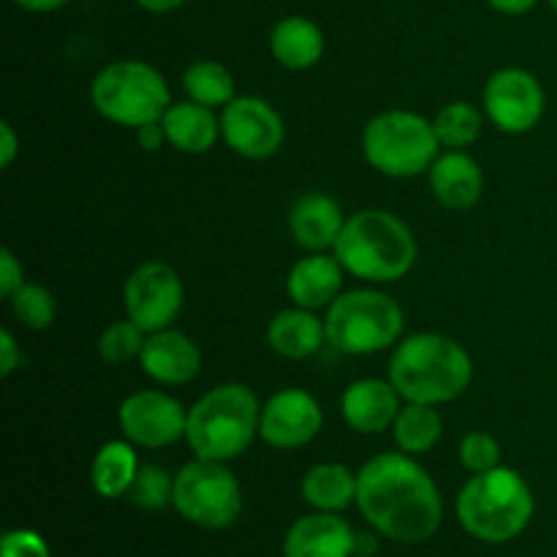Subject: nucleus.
<instances>
[{"instance_id":"nucleus-1","label":"nucleus","mask_w":557,"mask_h":557,"mask_svg":"<svg viewBox=\"0 0 557 557\" xmlns=\"http://www.w3.org/2000/svg\"><path fill=\"white\" fill-rule=\"evenodd\" d=\"M357 509L381 536L422 544L444 522V498L435 479L406 451H384L357 471Z\"/></svg>"},{"instance_id":"nucleus-2","label":"nucleus","mask_w":557,"mask_h":557,"mask_svg":"<svg viewBox=\"0 0 557 557\" xmlns=\"http://www.w3.org/2000/svg\"><path fill=\"white\" fill-rule=\"evenodd\" d=\"M471 354L455 337L417 332L397 343L389 359V381L406 403L444 406L471 386Z\"/></svg>"},{"instance_id":"nucleus-3","label":"nucleus","mask_w":557,"mask_h":557,"mask_svg":"<svg viewBox=\"0 0 557 557\" xmlns=\"http://www.w3.org/2000/svg\"><path fill=\"white\" fill-rule=\"evenodd\" d=\"M335 256L348 275L368 283H395L417 264V237L386 210H359L343 226Z\"/></svg>"},{"instance_id":"nucleus-4","label":"nucleus","mask_w":557,"mask_h":557,"mask_svg":"<svg viewBox=\"0 0 557 557\" xmlns=\"http://www.w3.org/2000/svg\"><path fill=\"white\" fill-rule=\"evenodd\" d=\"M536 500L531 484L515 468L498 466L473 473L457 495V520L468 536L487 544H506L533 520Z\"/></svg>"},{"instance_id":"nucleus-5","label":"nucleus","mask_w":557,"mask_h":557,"mask_svg":"<svg viewBox=\"0 0 557 557\" xmlns=\"http://www.w3.org/2000/svg\"><path fill=\"white\" fill-rule=\"evenodd\" d=\"M261 406L245 384H221L188 408L185 441L199 460H237L259 435Z\"/></svg>"},{"instance_id":"nucleus-6","label":"nucleus","mask_w":557,"mask_h":557,"mask_svg":"<svg viewBox=\"0 0 557 557\" xmlns=\"http://www.w3.org/2000/svg\"><path fill=\"white\" fill-rule=\"evenodd\" d=\"M326 343L348 357H370L400 343L406 315L397 299L375 288L343 292L326 308Z\"/></svg>"},{"instance_id":"nucleus-7","label":"nucleus","mask_w":557,"mask_h":557,"mask_svg":"<svg viewBox=\"0 0 557 557\" xmlns=\"http://www.w3.org/2000/svg\"><path fill=\"white\" fill-rule=\"evenodd\" d=\"M90 101L103 120L136 131L166 114L172 90L161 71L145 60H117L96 74Z\"/></svg>"},{"instance_id":"nucleus-8","label":"nucleus","mask_w":557,"mask_h":557,"mask_svg":"<svg viewBox=\"0 0 557 557\" xmlns=\"http://www.w3.org/2000/svg\"><path fill=\"white\" fill-rule=\"evenodd\" d=\"M441 141L435 136L433 120L408 109H389L368 120L362 131L364 161L375 172L395 180L417 177L430 172L441 156Z\"/></svg>"},{"instance_id":"nucleus-9","label":"nucleus","mask_w":557,"mask_h":557,"mask_svg":"<svg viewBox=\"0 0 557 557\" xmlns=\"http://www.w3.org/2000/svg\"><path fill=\"white\" fill-rule=\"evenodd\" d=\"M172 506L190 525L223 531L243 515V487L226 462L196 457L174 476Z\"/></svg>"},{"instance_id":"nucleus-10","label":"nucleus","mask_w":557,"mask_h":557,"mask_svg":"<svg viewBox=\"0 0 557 557\" xmlns=\"http://www.w3.org/2000/svg\"><path fill=\"white\" fill-rule=\"evenodd\" d=\"M185 302V286L177 270L166 261H145L136 267L123 286L125 315L150 332L169 330Z\"/></svg>"},{"instance_id":"nucleus-11","label":"nucleus","mask_w":557,"mask_h":557,"mask_svg":"<svg viewBox=\"0 0 557 557\" xmlns=\"http://www.w3.org/2000/svg\"><path fill=\"white\" fill-rule=\"evenodd\" d=\"M547 109L544 87L531 71L509 69L495 71L484 85V114L504 134H528L536 128Z\"/></svg>"},{"instance_id":"nucleus-12","label":"nucleus","mask_w":557,"mask_h":557,"mask_svg":"<svg viewBox=\"0 0 557 557\" xmlns=\"http://www.w3.org/2000/svg\"><path fill=\"white\" fill-rule=\"evenodd\" d=\"M117 424L123 438L141 449H163L185 438L188 411L177 397L161 389H141L120 403Z\"/></svg>"},{"instance_id":"nucleus-13","label":"nucleus","mask_w":557,"mask_h":557,"mask_svg":"<svg viewBox=\"0 0 557 557\" xmlns=\"http://www.w3.org/2000/svg\"><path fill=\"white\" fill-rule=\"evenodd\" d=\"M223 141L248 161H267L286 141L281 112L259 96H237L221 109Z\"/></svg>"},{"instance_id":"nucleus-14","label":"nucleus","mask_w":557,"mask_h":557,"mask_svg":"<svg viewBox=\"0 0 557 557\" xmlns=\"http://www.w3.org/2000/svg\"><path fill=\"white\" fill-rule=\"evenodd\" d=\"M324 428V411L310 392L288 386L261 406L259 438L281 451L308 446Z\"/></svg>"},{"instance_id":"nucleus-15","label":"nucleus","mask_w":557,"mask_h":557,"mask_svg":"<svg viewBox=\"0 0 557 557\" xmlns=\"http://www.w3.org/2000/svg\"><path fill=\"white\" fill-rule=\"evenodd\" d=\"M139 364L156 384L185 386L201 373V351L185 332L169 326L147 335Z\"/></svg>"},{"instance_id":"nucleus-16","label":"nucleus","mask_w":557,"mask_h":557,"mask_svg":"<svg viewBox=\"0 0 557 557\" xmlns=\"http://www.w3.org/2000/svg\"><path fill=\"white\" fill-rule=\"evenodd\" d=\"M400 392L389 379H359L341 397L343 422L359 435H381L392 430L403 408Z\"/></svg>"},{"instance_id":"nucleus-17","label":"nucleus","mask_w":557,"mask_h":557,"mask_svg":"<svg viewBox=\"0 0 557 557\" xmlns=\"http://www.w3.org/2000/svg\"><path fill=\"white\" fill-rule=\"evenodd\" d=\"M357 531L332 511L299 517L283 539V557H354Z\"/></svg>"},{"instance_id":"nucleus-18","label":"nucleus","mask_w":557,"mask_h":557,"mask_svg":"<svg viewBox=\"0 0 557 557\" xmlns=\"http://www.w3.org/2000/svg\"><path fill=\"white\" fill-rule=\"evenodd\" d=\"M346 221L343 207L330 194H319V190L299 196L288 212L294 243L310 253H324L326 248H335Z\"/></svg>"},{"instance_id":"nucleus-19","label":"nucleus","mask_w":557,"mask_h":557,"mask_svg":"<svg viewBox=\"0 0 557 557\" xmlns=\"http://www.w3.org/2000/svg\"><path fill=\"white\" fill-rule=\"evenodd\" d=\"M430 190L446 210H471L484 190L482 166L462 150H446L428 172Z\"/></svg>"},{"instance_id":"nucleus-20","label":"nucleus","mask_w":557,"mask_h":557,"mask_svg":"<svg viewBox=\"0 0 557 557\" xmlns=\"http://www.w3.org/2000/svg\"><path fill=\"white\" fill-rule=\"evenodd\" d=\"M343 264L337 256L310 253L292 267L286 277V294L294 305L308 310L330 308L343 294Z\"/></svg>"},{"instance_id":"nucleus-21","label":"nucleus","mask_w":557,"mask_h":557,"mask_svg":"<svg viewBox=\"0 0 557 557\" xmlns=\"http://www.w3.org/2000/svg\"><path fill=\"white\" fill-rule=\"evenodd\" d=\"M267 343L283 359H294V362L310 359L324 348L326 324L315 315V310L294 305L272 315L267 324Z\"/></svg>"},{"instance_id":"nucleus-22","label":"nucleus","mask_w":557,"mask_h":557,"mask_svg":"<svg viewBox=\"0 0 557 557\" xmlns=\"http://www.w3.org/2000/svg\"><path fill=\"white\" fill-rule=\"evenodd\" d=\"M161 123L166 128L169 145L185 156H205L218 145V139H223L221 117L215 114V109L201 107L190 98L172 103Z\"/></svg>"},{"instance_id":"nucleus-23","label":"nucleus","mask_w":557,"mask_h":557,"mask_svg":"<svg viewBox=\"0 0 557 557\" xmlns=\"http://www.w3.org/2000/svg\"><path fill=\"white\" fill-rule=\"evenodd\" d=\"M272 58L288 71H308L324 58L326 38L321 27L308 16H286L272 27Z\"/></svg>"},{"instance_id":"nucleus-24","label":"nucleus","mask_w":557,"mask_h":557,"mask_svg":"<svg viewBox=\"0 0 557 557\" xmlns=\"http://www.w3.org/2000/svg\"><path fill=\"white\" fill-rule=\"evenodd\" d=\"M299 493L313 511L341 515L357 504V473L343 462H319L302 476Z\"/></svg>"},{"instance_id":"nucleus-25","label":"nucleus","mask_w":557,"mask_h":557,"mask_svg":"<svg viewBox=\"0 0 557 557\" xmlns=\"http://www.w3.org/2000/svg\"><path fill=\"white\" fill-rule=\"evenodd\" d=\"M141 462L136 457V449L131 441H107L96 451L90 466V482L101 498H123L128 495Z\"/></svg>"},{"instance_id":"nucleus-26","label":"nucleus","mask_w":557,"mask_h":557,"mask_svg":"<svg viewBox=\"0 0 557 557\" xmlns=\"http://www.w3.org/2000/svg\"><path fill=\"white\" fill-rule=\"evenodd\" d=\"M397 449L406 455L419 457L435 449V444L444 435V419H441L438 406H424V403H406L392 424Z\"/></svg>"},{"instance_id":"nucleus-27","label":"nucleus","mask_w":557,"mask_h":557,"mask_svg":"<svg viewBox=\"0 0 557 557\" xmlns=\"http://www.w3.org/2000/svg\"><path fill=\"white\" fill-rule=\"evenodd\" d=\"M185 96L210 109H223L237 98L232 71L218 60H196L183 74Z\"/></svg>"},{"instance_id":"nucleus-28","label":"nucleus","mask_w":557,"mask_h":557,"mask_svg":"<svg viewBox=\"0 0 557 557\" xmlns=\"http://www.w3.org/2000/svg\"><path fill=\"white\" fill-rule=\"evenodd\" d=\"M484 117L479 112V107H473L471 101H451L435 114L433 128L438 136L441 147L446 150H462V147H471L473 141L482 134Z\"/></svg>"},{"instance_id":"nucleus-29","label":"nucleus","mask_w":557,"mask_h":557,"mask_svg":"<svg viewBox=\"0 0 557 557\" xmlns=\"http://www.w3.org/2000/svg\"><path fill=\"white\" fill-rule=\"evenodd\" d=\"M9 305L14 319L33 332L49 330L58 319V299L49 288L38 286V283H22L9 297Z\"/></svg>"},{"instance_id":"nucleus-30","label":"nucleus","mask_w":557,"mask_h":557,"mask_svg":"<svg viewBox=\"0 0 557 557\" xmlns=\"http://www.w3.org/2000/svg\"><path fill=\"white\" fill-rule=\"evenodd\" d=\"M147 332L141 330L136 321L120 319L112 321L107 330L98 337V354L107 364H125L131 359L141 357V348H145Z\"/></svg>"},{"instance_id":"nucleus-31","label":"nucleus","mask_w":557,"mask_h":557,"mask_svg":"<svg viewBox=\"0 0 557 557\" xmlns=\"http://www.w3.org/2000/svg\"><path fill=\"white\" fill-rule=\"evenodd\" d=\"M172 495H174L172 473H169L163 466H152V462H147V466L139 468V473H136L134 484H131L125 498L145 511H161L172 504Z\"/></svg>"},{"instance_id":"nucleus-32","label":"nucleus","mask_w":557,"mask_h":557,"mask_svg":"<svg viewBox=\"0 0 557 557\" xmlns=\"http://www.w3.org/2000/svg\"><path fill=\"white\" fill-rule=\"evenodd\" d=\"M500 444L495 435L484 433V430H473L466 433L460 441V462L471 473H484L493 471L500 466Z\"/></svg>"},{"instance_id":"nucleus-33","label":"nucleus","mask_w":557,"mask_h":557,"mask_svg":"<svg viewBox=\"0 0 557 557\" xmlns=\"http://www.w3.org/2000/svg\"><path fill=\"white\" fill-rule=\"evenodd\" d=\"M0 555L3 557H52L49 555V544L44 542V536H38L36 531H27V528H16L9 531L0 542Z\"/></svg>"},{"instance_id":"nucleus-34","label":"nucleus","mask_w":557,"mask_h":557,"mask_svg":"<svg viewBox=\"0 0 557 557\" xmlns=\"http://www.w3.org/2000/svg\"><path fill=\"white\" fill-rule=\"evenodd\" d=\"M25 283V272H22V261L11 253L9 248L0 250V297L9 299L16 288Z\"/></svg>"},{"instance_id":"nucleus-35","label":"nucleus","mask_w":557,"mask_h":557,"mask_svg":"<svg viewBox=\"0 0 557 557\" xmlns=\"http://www.w3.org/2000/svg\"><path fill=\"white\" fill-rule=\"evenodd\" d=\"M22 362H25V354H22L16 337L11 335V330H0V375L9 379L14 370L22 368Z\"/></svg>"},{"instance_id":"nucleus-36","label":"nucleus","mask_w":557,"mask_h":557,"mask_svg":"<svg viewBox=\"0 0 557 557\" xmlns=\"http://www.w3.org/2000/svg\"><path fill=\"white\" fill-rule=\"evenodd\" d=\"M136 141H139L141 150H147V152H156V150H161L163 145H169L166 128H163L161 120L139 125V128H136Z\"/></svg>"},{"instance_id":"nucleus-37","label":"nucleus","mask_w":557,"mask_h":557,"mask_svg":"<svg viewBox=\"0 0 557 557\" xmlns=\"http://www.w3.org/2000/svg\"><path fill=\"white\" fill-rule=\"evenodd\" d=\"M16 156H20V136H16L14 125L3 120L0 123V166L9 169L16 161Z\"/></svg>"},{"instance_id":"nucleus-38","label":"nucleus","mask_w":557,"mask_h":557,"mask_svg":"<svg viewBox=\"0 0 557 557\" xmlns=\"http://www.w3.org/2000/svg\"><path fill=\"white\" fill-rule=\"evenodd\" d=\"M490 5H493L495 11H500V14H528L531 9H536L539 0H487Z\"/></svg>"},{"instance_id":"nucleus-39","label":"nucleus","mask_w":557,"mask_h":557,"mask_svg":"<svg viewBox=\"0 0 557 557\" xmlns=\"http://www.w3.org/2000/svg\"><path fill=\"white\" fill-rule=\"evenodd\" d=\"M20 9L33 11V14H49V11H58L63 5H69L71 0H14Z\"/></svg>"},{"instance_id":"nucleus-40","label":"nucleus","mask_w":557,"mask_h":557,"mask_svg":"<svg viewBox=\"0 0 557 557\" xmlns=\"http://www.w3.org/2000/svg\"><path fill=\"white\" fill-rule=\"evenodd\" d=\"M375 549H379L375 536H370V533H357V539H354V557H370L375 555Z\"/></svg>"},{"instance_id":"nucleus-41","label":"nucleus","mask_w":557,"mask_h":557,"mask_svg":"<svg viewBox=\"0 0 557 557\" xmlns=\"http://www.w3.org/2000/svg\"><path fill=\"white\" fill-rule=\"evenodd\" d=\"M145 11H152V14H169V11L180 9L185 0H136Z\"/></svg>"},{"instance_id":"nucleus-42","label":"nucleus","mask_w":557,"mask_h":557,"mask_svg":"<svg viewBox=\"0 0 557 557\" xmlns=\"http://www.w3.org/2000/svg\"><path fill=\"white\" fill-rule=\"evenodd\" d=\"M549 5H553V11L557 14V0H549Z\"/></svg>"}]
</instances>
